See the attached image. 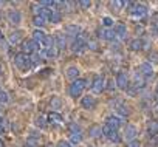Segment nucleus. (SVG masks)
<instances>
[{"label":"nucleus","mask_w":158,"mask_h":147,"mask_svg":"<svg viewBox=\"0 0 158 147\" xmlns=\"http://www.w3.org/2000/svg\"><path fill=\"white\" fill-rule=\"evenodd\" d=\"M14 63L17 68H20L22 71H28L30 68H33V62H31V57L23 54V53H19L14 56Z\"/></svg>","instance_id":"obj_1"},{"label":"nucleus","mask_w":158,"mask_h":147,"mask_svg":"<svg viewBox=\"0 0 158 147\" xmlns=\"http://www.w3.org/2000/svg\"><path fill=\"white\" fill-rule=\"evenodd\" d=\"M87 85H89V84H87V81H85V79H76V81H73V84H71V85H70V88H68L70 96H73V98L81 96Z\"/></svg>","instance_id":"obj_2"},{"label":"nucleus","mask_w":158,"mask_h":147,"mask_svg":"<svg viewBox=\"0 0 158 147\" xmlns=\"http://www.w3.org/2000/svg\"><path fill=\"white\" fill-rule=\"evenodd\" d=\"M129 13H130V17L132 19L143 20L146 17V14H147V8L144 5H141V3H133V6L129 10Z\"/></svg>","instance_id":"obj_3"},{"label":"nucleus","mask_w":158,"mask_h":147,"mask_svg":"<svg viewBox=\"0 0 158 147\" xmlns=\"http://www.w3.org/2000/svg\"><path fill=\"white\" fill-rule=\"evenodd\" d=\"M102 135H104L109 141H112V142H119V141H121V135L118 133V130L112 129V127L107 125V124L102 127Z\"/></svg>","instance_id":"obj_4"},{"label":"nucleus","mask_w":158,"mask_h":147,"mask_svg":"<svg viewBox=\"0 0 158 147\" xmlns=\"http://www.w3.org/2000/svg\"><path fill=\"white\" fill-rule=\"evenodd\" d=\"M39 51V43L34 40H25L22 42V53L27 56H33L34 53Z\"/></svg>","instance_id":"obj_5"},{"label":"nucleus","mask_w":158,"mask_h":147,"mask_svg":"<svg viewBox=\"0 0 158 147\" xmlns=\"http://www.w3.org/2000/svg\"><path fill=\"white\" fill-rule=\"evenodd\" d=\"M115 82H116V87L121 88V90H127L129 85H130V84H129V78H127V75H126L124 71H119V73H118Z\"/></svg>","instance_id":"obj_6"},{"label":"nucleus","mask_w":158,"mask_h":147,"mask_svg":"<svg viewBox=\"0 0 158 147\" xmlns=\"http://www.w3.org/2000/svg\"><path fill=\"white\" fill-rule=\"evenodd\" d=\"M92 90L95 92V93H101V92H104L106 90V79L102 78V76H95L93 78V82H92Z\"/></svg>","instance_id":"obj_7"},{"label":"nucleus","mask_w":158,"mask_h":147,"mask_svg":"<svg viewBox=\"0 0 158 147\" xmlns=\"http://www.w3.org/2000/svg\"><path fill=\"white\" fill-rule=\"evenodd\" d=\"M138 73H139V75H141L143 78H146V79L153 78V68H152V65H150L149 62L141 63V65L138 67Z\"/></svg>","instance_id":"obj_8"},{"label":"nucleus","mask_w":158,"mask_h":147,"mask_svg":"<svg viewBox=\"0 0 158 147\" xmlns=\"http://www.w3.org/2000/svg\"><path fill=\"white\" fill-rule=\"evenodd\" d=\"M33 40L37 42L39 45H47L48 36L45 34V31H42V30H36V31L33 33Z\"/></svg>","instance_id":"obj_9"},{"label":"nucleus","mask_w":158,"mask_h":147,"mask_svg":"<svg viewBox=\"0 0 158 147\" xmlns=\"http://www.w3.org/2000/svg\"><path fill=\"white\" fill-rule=\"evenodd\" d=\"M106 121H107L106 124H107V125H110V127H112V129H115V130H118V129L124 124V121H123V118H121V116H109Z\"/></svg>","instance_id":"obj_10"},{"label":"nucleus","mask_w":158,"mask_h":147,"mask_svg":"<svg viewBox=\"0 0 158 147\" xmlns=\"http://www.w3.org/2000/svg\"><path fill=\"white\" fill-rule=\"evenodd\" d=\"M136 135H138V129H136L135 125H132V124L126 125V129H124V136H126L127 141H133V139L136 138Z\"/></svg>","instance_id":"obj_11"},{"label":"nucleus","mask_w":158,"mask_h":147,"mask_svg":"<svg viewBox=\"0 0 158 147\" xmlns=\"http://www.w3.org/2000/svg\"><path fill=\"white\" fill-rule=\"evenodd\" d=\"M65 34L73 36V37H79L82 34V28L79 25H67L65 27Z\"/></svg>","instance_id":"obj_12"},{"label":"nucleus","mask_w":158,"mask_h":147,"mask_svg":"<svg viewBox=\"0 0 158 147\" xmlns=\"http://www.w3.org/2000/svg\"><path fill=\"white\" fill-rule=\"evenodd\" d=\"M96 99L93 98V96H84L82 98V101H81V105H82V108H87V110H92V108H95L96 107Z\"/></svg>","instance_id":"obj_13"},{"label":"nucleus","mask_w":158,"mask_h":147,"mask_svg":"<svg viewBox=\"0 0 158 147\" xmlns=\"http://www.w3.org/2000/svg\"><path fill=\"white\" fill-rule=\"evenodd\" d=\"M101 37L106 39V40H109V42H113L116 39V33H115L113 28H104L101 31Z\"/></svg>","instance_id":"obj_14"},{"label":"nucleus","mask_w":158,"mask_h":147,"mask_svg":"<svg viewBox=\"0 0 158 147\" xmlns=\"http://www.w3.org/2000/svg\"><path fill=\"white\" fill-rule=\"evenodd\" d=\"M115 33H116V37L118 39H126L127 37V28H126V25H123V23H118V25H115Z\"/></svg>","instance_id":"obj_15"},{"label":"nucleus","mask_w":158,"mask_h":147,"mask_svg":"<svg viewBox=\"0 0 158 147\" xmlns=\"http://www.w3.org/2000/svg\"><path fill=\"white\" fill-rule=\"evenodd\" d=\"M20 13L17 11V10H11L10 13H8V20H10V23H13V25H17V23H20Z\"/></svg>","instance_id":"obj_16"},{"label":"nucleus","mask_w":158,"mask_h":147,"mask_svg":"<svg viewBox=\"0 0 158 147\" xmlns=\"http://www.w3.org/2000/svg\"><path fill=\"white\" fill-rule=\"evenodd\" d=\"M54 45H56L57 48H65L67 39H65L64 33H56V36H54Z\"/></svg>","instance_id":"obj_17"},{"label":"nucleus","mask_w":158,"mask_h":147,"mask_svg":"<svg viewBox=\"0 0 158 147\" xmlns=\"http://www.w3.org/2000/svg\"><path fill=\"white\" fill-rule=\"evenodd\" d=\"M116 113L121 115V118H124V116L130 115V110H129V107L124 102H116Z\"/></svg>","instance_id":"obj_18"},{"label":"nucleus","mask_w":158,"mask_h":147,"mask_svg":"<svg viewBox=\"0 0 158 147\" xmlns=\"http://www.w3.org/2000/svg\"><path fill=\"white\" fill-rule=\"evenodd\" d=\"M129 47H130V50H133V51H139V50H143V48L146 47V42H144L143 39H133Z\"/></svg>","instance_id":"obj_19"},{"label":"nucleus","mask_w":158,"mask_h":147,"mask_svg":"<svg viewBox=\"0 0 158 147\" xmlns=\"http://www.w3.org/2000/svg\"><path fill=\"white\" fill-rule=\"evenodd\" d=\"M89 135H90L92 138H99V136H104V135H102V127H101V125H98V124L92 125V127L89 129Z\"/></svg>","instance_id":"obj_20"},{"label":"nucleus","mask_w":158,"mask_h":147,"mask_svg":"<svg viewBox=\"0 0 158 147\" xmlns=\"http://www.w3.org/2000/svg\"><path fill=\"white\" fill-rule=\"evenodd\" d=\"M133 85H135V88H143L146 85V78H143L139 73H135V76H133Z\"/></svg>","instance_id":"obj_21"},{"label":"nucleus","mask_w":158,"mask_h":147,"mask_svg":"<svg viewBox=\"0 0 158 147\" xmlns=\"http://www.w3.org/2000/svg\"><path fill=\"white\" fill-rule=\"evenodd\" d=\"M77 76H79V68H77V67H70V68L67 70V78H68V79L76 81Z\"/></svg>","instance_id":"obj_22"},{"label":"nucleus","mask_w":158,"mask_h":147,"mask_svg":"<svg viewBox=\"0 0 158 147\" xmlns=\"http://www.w3.org/2000/svg\"><path fill=\"white\" fill-rule=\"evenodd\" d=\"M50 107L54 108V110H59V108L62 107L60 98H59V96H51V99H50Z\"/></svg>","instance_id":"obj_23"},{"label":"nucleus","mask_w":158,"mask_h":147,"mask_svg":"<svg viewBox=\"0 0 158 147\" xmlns=\"http://www.w3.org/2000/svg\"><path fill=\"white\" fill-rule=\"evenodd\" d=\"M147 132H149L152 136L158 135V121H150V122L147 124Z\"/></svg>","instance_id":"obj_24"},{"label":"nucleus","mask_w":158,"mask_h":147,"mask_svg":"<svg viewBox=\"0 0 158 147\" xmlns=\"http://www.w3.org/2000/svg\"><path fill=\"white\" fill-rule=\"evenodd\" d=\"M57 54H59L57 47H50V48H47V50H45V56H47L48 59H56V57H57Z\"/></svg>","instance_id":"obj_25"},{"label":"nucleus","mask_w":158,"mask_h":147,"mask_svg":"<svg viewBox=\"0 0 158 147\" xmlns=\"http://www.w3.org/2000/svg\"><path fill=\"white\" fill-rule=\"evenodd\" d=\"M20 40H22V31H14V33H11V36H10V42H11V43L17 45Z\"/></svg>","instance_id":"obj_26"},{"label":"nucleus","mask_w":158,"mask_h":147,"mask_svg":"<svg viewBox=\"0 0 158 147\" xmlns=\"http://www.w3.org/2000/svg\"><path fill=\"white\" fill-rule=\"evenodd\" d=\"M45 22H47V19H45V17H42V16H36V17H33V23L37 27V30H39V28H42V27L45 25Z\"/></svg>","instance_id":"obj_27"},{"label":"nucleus","mask_w":158,"mask_h":147,"mask_svg":"<svg viewBox=\"0 0 158 147\" xmlns=\"http://www.w3.org/2000/svg\"><path fill=\"white\" fill-rule=\"evenodd\" d=\"M48 119L53 121V122H60V121H62V116H60V113H57V112H50Z\"/></svg>","instance_id":"obj_28"},{"label":"nucleus","mask_w":158,"mask_h":147,"mask_svg":"<svg viewBox=\"0 0 158 147\" xmlns=\"http://www.w3.org/2000/svg\"><path fill=\"white\" fill-rule=\"evenodd\" d=\"M68 129H70L71 135H74V133H81V132H82L81 127H79V124H76V122H70V124H68Z\"/></svg>","instance_id":"obj_29"},{"label":"nucleus","mask_w":158,"mask_h":147,"mask_svg":"<svg viewBox=\"0 0 158 147\" xmlns=\"http://www.w3.org/2000/svg\"><path fill=\"white\" fill-rule=\"evenodd\" d=\"M82 141V135L81 133H74L70 136V144H79Z\"/></svg>","instance_id":"obj_30"},{"label":"nucleus","mask_w":158,"mask_h":147,"mask_svg":"<svg viewBox=\"0 0 158 147\" xmlns=\"http://www.w3.org/2000/svg\"><path fill=\"white\" fill-rule=\"evenodd\" d=\"M60 19H62L60 13H59V11H53V14H51L50 20H51L53 23H59V22H60Z\"/></svg>","instance_id":"obj_31"},{"label":"nucleus","mask_w":158,"mask_h":147,"mask_svg":"<svg viewBox=\"0 0 158 147\" xmlns=\"http://www.w3.org/2000/svg\"><path fill=\"white\" fill-rule=\"evenodd\" d=\"M36 125L40 127V129H47V121H45V118H44V116L36 118Z\"/></svg>","instance_id":"obj_32"},{"label":"nucleus","mask_w":158,"mask_h":147,"mask_svg":"<svg viewBox=\"0 0 158 147\" xmlns=\"http://www.w3.org/2000/svg\"><path fill=\"white\" fill-rule=\"evenodd\" d=\"M8 101H10L8 93H6V92H3V90H0V104H6Z\"/></svg>","instance_id":"obj_33"},{"label":"nucleus","mask_w":158,"mask_h":147,"mask_svg":"<svg viewBox=\"0 0 158 147\" xmlns=\"http://www.w3.org/2000/svg\"><path fill=\"white\" fill-rule=\"evenodd\" d=\"M31 57V62H33V65H36V63H40L42 62V57H40V54H37V53H34L33 56H30Z\"/></svg>","instance_id":"obj_34"},{"label":"nucleus","mask_w":158,"mask_h":147,"mask_svg":"<svg viewBox=\"0 0 158 147\" xmlns=\"http://www.w3.org/2000/svg\"><path fill=\"white\" fill-rule=\"evenodd\" d=\"M149 63H158V53H150L149 54Z\"/></svg>","instance_id":"obj_35"},{"label":"nucleus","mask_w":158,"mask_h":147,"mask_svg":"<svg viewBox=\"0 0 158 147\" xmlns=\"http://www.w3.org/2000/svg\"><path fill=\"white\" fill-rule=\"evenodd\" d=\"M102 25H104L106 28H112V27H113V20H112L110 17H104V19H102Z\"/></svg>","instance_id":"obj_36"},{"label":"nucleus","mask_w":158,"mask_h":147,"mask_svg":"<svg viewBox=\"0 0 158 147\" xmlns=\"http://www.w3.org/2000/svg\"><path fill=\"white\" fill-rule=\"evenodd\" d=\"M106 88H107V90H110V92H112V90H115V88H116V82H115L113 79H112V81H107V82H106Z\"/></svg>","instance_id":"obj_37"},{"label":"nucleus","mask_w":158,"mask_h":147,"mask_svg":"<svg viewBox=\"0 0 158 147\" xmlns=\"http://www.w3.org/2000/svg\"><path fill=\"white\" fill-rule=\"evenodd\" d=\"M149 147H158V135L152 136L150 141H149Z\"/></svg>","instance_id":"obj_38"},{"label":"nucleus","mask_w":158,"mask_h":147,"mask_svg":"<svg viewBox=\"0 0 158 147\" xmlns=\"http://www.w3.org/2000/svg\"><path fill=\"white\" fill-rule=\"evenodd\" d=\"M79 6H81L82 10H87V8L92 6V2H89V0H81V2H79Z\"/></svg>","instance_id":"obj_39"},{"label":"nucleus","mask_w":158,"mask_h":147,"mask_svg":"<svg viewBox=\"0 0 158 147\" xmlns=\"http://www.w3.org/2000/svg\"><path fill=\"white\" fill-rule=\"evenodd\" d=\"M87 48H90V50L96 51V50H98V43H96L95 40H90V39H89V42H87Z\"/></svg>","instance_id":"obj_40"},{"label":"nucleus","mask_w":158,"mask_h":147,"mask_svg":"<svg viewBox=\"0 0 158 147\" xmlns=\"http://www.w3.org/2000/svg\"><path fill=\"white\" fill-rule=\"evenodd\" d=\"M141 144H139V141L138 139H133V141H129L127 142V147H139Z\"/></svg>","instance_id":"obj_41"},{"label":"nucleus","mask_w":158,"mask_h":147,"mask_svg":"<svg viewBox=\"0 0 158 147\" xmlns=\"http://www.w3.org/2000/svg\"><path fill=\"white\" fill-rule=\"evenodd\" d=\"M56 147H71V144H70V141H64V139H62V141L57 142Z\"/></svg>","instance_id":"obj_42"},{"label":"nucleus","mask_w":158,"mask_h":147,"mask_svg":"<svg viewBox=\"0 0 158 147\" xmlns=\"http://www.w3.org/2000/svg\"><path fill=\"white\" fill-rule=\"evenodd\" d=\"M27 147H37V145H36V139H34V138H30V139L27 141Z\"/></svg>","instance_id":"obj_43"},{"label":"nucleus","mask_w":158,"mask_h":147,"mask_svg":"<svg viewBox=\"0 0 158 147\" xmlns=\"http://www.w3.org/2000/svg\"><path fill=\"white\" fill-rule=\"evenodd\" d=\"M112 6H115V8H121V6H124V2H119V0H116V2H112Z\"/></svg>","instance_id":"obj_44"},{"label":"nucleus","mask_w":158,"mask_h":147,"mask_svg":"<svg viewBox=\"0 0 158 147\" xmlns=\"http://www.w3.org/2000/svg\"><path fill=\"white\" fill-rule=\"evenodd\" d=\"M0 45H2L3 48H6V40H5V37H3L2 33H0Z\"/></svg>","instance_id":"obj_45"},{"label":"nucleus","mask_w":158,"mask_h":147,"mask_svg":"<svg viewBox=\"0 0 158 147\" xmlns=\"http://www.w3.org/2000/svg\"><path fill=\"white\" fill-rule=\"evenodd\" d=\"M50 73H51V70H50V68H45V70L42 71V75H40V76H44V78H45V76H48V75H50Z\"/></svg>","instance_id":"obj_46"},{"label":"nucleus","mask_w":158,"mask_h":147,"mask_svg":"<svg viewBox=\"0 0 158 147\" xmlns=\"http://www.w3.org/2000/svg\"><path fill=\"white\" fill-rule=\"evenodd\" d=\"M5 133V129L2 127V124H0V138H2V135Z\"/></svg>","instance_id":"obj_47"},{"label":"nucleus","mask_w":158,"mask_h":147,"mask_svg":"<svg viewBox=\"0 0 158 147\" xmlns=\"http://www.w3.org/2000/svg\"><path fill=\"white\" fill-rule=\"evenodd\" d=\"M0 147H5V142L2 141V138H0Z\"/></svg>","instance_id":"obj_48"},{"label":"nucleus","mask_w":158,"mask_h":147,"mask_svg":"<svg viewBox=\"0 0 158 147\" xmlns=\"http://www.w3.org/2000/svg\"><path fill=\"white\" fill-rule=\"evenodd\" d=\"M155 92H156V95H158V84H156V87H155Z\"/></svg>","instance_id":"obj_49"},{"label":"nucleus","mask_w":158,"mask_h":147,"mask_svg":"<svg viewBox=\"0 0 158 147\" xmlns=\"http://www.w3.org/2000/svg\"><path fill=\"white\" fill-rule=\"evenodd\" d=\"M3 71V68H2V65H0V73H2Z\"/></svg>","instance_id":"obj_50"}]
</instances>
